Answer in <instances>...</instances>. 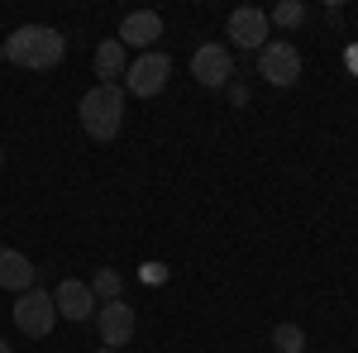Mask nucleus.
I'll return each instance as SVG.
<instances>
[{"instance_id": "obj_18", "label": "nucleus", "mask_w": 358, "mask_h": 353, "mask_svg": "<svg viewBox=\"0 0 358 353\" xmlns=\"http://www.w3.org/2000/svg\"><path fill=\"white\" fill-rule=\"evenodd\" d=\"M0 167H5V153H0Z\"/></svg>"}, {"instance_id": "obj_13", "label": "nucleus", "mask_w": 358, "mask_h": 353, "mask_svg": "<svg viewBox=\"0 0 358 353\" xmlns=\"http://www.w3.org/2000/svg\"><path fill=\"white\" fill-rule=\"evenodd\" d=\"M120 287H124V277L115 268H101L96 277H91V291H96V301H120Z\"/></svg>"}, {"instance_id": "obj_1", "label": "nucleus", "mask_w": 358, "mask_h": 353, "mask_svg": "<svg viewBox=\"0 0 358 353\" xmlns=\"http://www.w3.org/2000/svg\"><path fill=\"white\" fill-rule=\"evenodd\" d=\"M62 53H67V38H62L53 24H20L5 43H0V57H5V62H15V67H34V72L57 67Z\"/></svg>"}, {"instance_id": "obj_5", "label": "nucleus", "mask_w": 358, "mask_h": 353, "mask_svg": "<svg viewBox=\"0 0 358 353\" xmlns=\"http://www.w3.org/2000/svg\"><path fill=\"white\" fill-rule=\"evenodd\" d=\"M229 43L234 48H244V53H263L268 48V10H258V5H239V10H229Z\"/></svg>"}, {"instance_id": "obj_10", "label": "nucleus", "mask_w": 358, "mask_h": 353, "mask_svg": "<svg viewBox=\"0 0 358 353\" xmlns=\"http://www.w3.org/2000/svg\"><path fill=\"white\" fill-rule=\"evenodd\" d=\"M158 38H163V15H158V10H134V15H124V24H120V43H124V48L153 53Z\"/></svg>"}, {"instance_id": "obj_6", "label": "nucleus", "mask_w": 358, "mask_h": 353, "mask_svg": "<svg viewBox=\"0 0 358 353\" xmlns=\"http://www.w3.org/2000/svg\"><path fill=\"white\" fill-rule=\"evenodd\" d=\"M15 325H20V334H29V339H43L48 329L57 325V305L48 291H24V296L15 301Z\"/></svg>"}, {"instance_id": "obj_12", "label": "nucleus", "mask_w": 358, "mask_h": 353, "mask_svg": "<svg viewBox=\"0 0 358 353\" xmlns=\"http://www.w3.org/2000/svg\"><path fill=\"white\" fill-rule=\"evenodd\" d=\"M129 72V57H124V43L120 38H106L101 48H96V77L101 86H120V77Z\"/></svg>"}, {"instance_id": "obj_17", "label": "nucleus", "mask_w": 358, "mask_h": 353, "mask_svg": "<svg viewBox=\"0 0 358 353\" xmlns=\"http://www.w3.org/2000/svg\"><path fill=\"white\" fill-rule=\"evenodd\" d=\"M96 353H120V349H106V344H101V349H96Z\"/></svg>"}, {"instance_id": "obj_7", "label": "nucleus", "mask_w": 358, "mask_h": 353, "mask_svg": "<svg viewBox=\"0 0 358 353\" xmlns=\"http://www.w3.org/2000/svg\"><path fill=\"white\" fill-rule=\"evenodd\" d=\"M138 329V315L129 301H106L101 310H96V334H101V344L106 349H124L129 339H134Z\"/></svg>"}, {"instance_id": "obj_2", "label": "nucleus", "mask_w": 358, "mask_h": 353, "mask_svg": "<svg viewBox=\"0 0 358 353\" xmlns=\"http://www.w3.org/2000/svg\"><path fill=\"white\" fill-rule=\"evenodd\" d=\"M77 115H82V129L91 138H115L124 129V86H91Z\"/></svg>"}, {"instance_id": "obj_16", "label": "nucleus", "mask_w": 358, "mask_h": 353, "mask_svg": "<svg viewBox=\"0 0 358 353\" xmlns=\"http://www.w3.org/2000/svg\"><path fill=\"white\" fill-rule=\"evenodd\" d=\"M0 353H15V349H10V344H5V339H0Z\"/></svg>"}, {"instance_id": "obj_15", "label": "nucleus", "mask_w": 358, "mask_h": 353, "mask_svg": "<svg viewBox=\"0 0 358 353\" xmlns=\"http://www.w3.org/2000/svg\"><path fill=\"white\" fill-rule=\"evenodd\" d=\"M301 20H306V5H301V0H282L273 15H268V24H277V29H296Z\"/></svg>"}, {"instance_id": "obj_11", "label": "nucleus", "mask_w": 358, "mask_h": 353, "mask_svg": "<svg viewBox=\"0 0 358 353\" xmlns=\"http://www.w3.org/2000/svg\"><path fill=\"white\" fill-rule=\"evenodd\" d=\"M34 282H38V268L29 263L24 253L20 248H0V287L24 296V291H34Z\"/></svg>"}, {"instance_id": "obj_9", "label": "nucleus", "mask_w": 358, "mask_h": 353, "mask_svg": "<svg viewBox=\"0 0 358 353\" xmlns=\"http://www.w3.org/2000/svg\"><path fill=\"white\" fill-rule=\"evenodd\" d=\"M192 77L201 86H224L229 77H234V57H229V48L224 43H201L192 53Z\"/></svg>"}, {"instance_id": "obj_4", "label": "nucleus", "mask_w": 358, "mask_h": 353, "mask_svg": "<svg viewBox=\"0 0 358 353\" xmlns=\"http://www.w3.org/2000/svg\"><path fill=\"white\" fill-rule=\"evenodd\" d=\"M258 77L268 86H296L301 82V53H296V43L273 38V43L258 53Z\"/></svg>"}, {"instance_id": "obj_8", "label": "nucleus", "mask_w": 358, "mask_h": 353, "mask_svg": "<svg viewBox=\"0 0 358 353\" xmlns=\"http://www.w3.org/2000/svg\"><path fill=\"white\" fill-rule=\"evenodd\" d=\"M53 305H57V320H72V325L96 320V310H101V301H96V291H91V282H77V277H67V282L53 291Z\"/></svg>"}, {"instance_id": "obj_3", "label": "nucleus", "mask_w": 358, "mask_h": 353, "mask_svg": "<svg viewBox=\"0 0 358 353\" xmlns=\"http://www.w3.org/2000/svg\"><path fill=\"white\" fill-rule=\"evenodd\" d=\"M167 77H172V57L153 48V53H138L134 62H129V72H124V91H129V96H143V101H153V96L167 86Z\"/></svg>"}, {"instance_id": "obj_14", "label": "nucleus", "mask_w": 358, "mask_h": 353, "mask_svg": "<svg viewBox=\"0 0 358 353\" xmlns=\"http://www.w3.org/2000/svg\"><path fill=\"white\" fill-rule=\"evenodd\" d=\"M273 349H277V353H306V329L277 325V329H273Z\"/></svg>"}]
</instances>
